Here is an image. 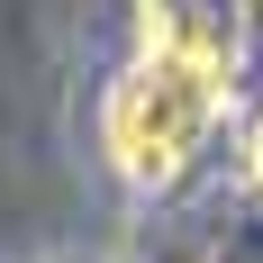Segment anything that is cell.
Here are the masks:
<instances>
[{
    "mask_svg": "<svg viewBox=\"0 0 263 263\" xmlns=\"http://www.w3.org/2000/svg\"><path fill=\"white\" fill-rule=\"evenodd\" d=\"M218 109H227V54H191V46H136V64L109 82V163L136 191H173L191 173V155L209 145Z\"/></svg>",
    "mask_w": 263,
    "mask_h": 263,
    "instance_id": "1",
    "label": "cell"
},
{
    "mask_svg": "<svg viewBox=\"0 0 263 263\" xmlns=\"http://www.w3.org/2000/svg\"><path fill=\"white\" fill-rule=\"evenodd\" d=\"M245 173H254V182H263V118H254V127H245Z\"/></svg>",
    "mask_w": 263,
    "mask_h": 263,
    "instance_id": "2",
    "label": "cell"
}]
</instances>
